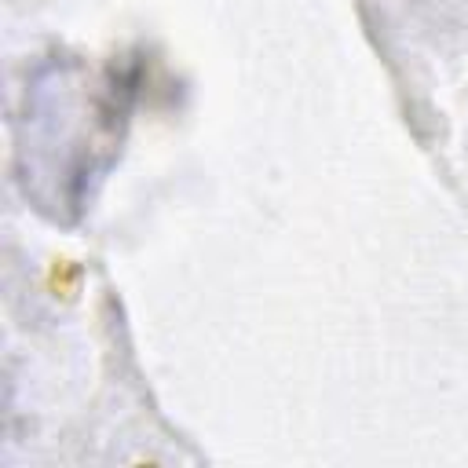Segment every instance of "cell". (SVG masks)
Here are the masks:
<instances>
[{
	"label": "cell",
	"instance_id": "obj_1",
	"mask_svg": "<svg viewBox=\"0 0 468 468\" xmlns=\"http://www.w3.org/2000/svg\"><path fill=\"white\" fill-rule=\"evenodd\" d=\"M132 80L106 69L91 77L80 62H51L33 77L26 110V190L40 208L80 212L124 135L132 110Z\"/></svg>",
	"mask_w": 468,
	"mask_h": 468
}]
</instances>
